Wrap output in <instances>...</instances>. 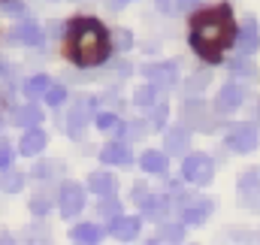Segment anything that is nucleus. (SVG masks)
Instances as JSON below:
<instances>
[{"mask_svg":"<svg viewBox=\"0 0 260 245\" xmlns=\"http://www.w3.org/2000/svg\"><path fill=\"white\" fill-rule=\"evenodd\" d=\"M236 30L239 27L233 21V9L221 3L218 9L197 12L191 18V46L206 64H221L224 49L236 43Z\"/></svg>","mask_w":260,"mask_h":245,"instance_id":"obj_1","label":"nucleus"},{"mask_svg":"<svg viewBox=\"0 0 260 245\" xmlns=\"http://www.w3.org/2000/svg\"><path fill=\"white\" fill-rule=\"evenodd\" d=\"M109 34L94 18H76L70 24V58L79 67H100L109 58Z\"/></svg>","mask_w":260,"mask_h":245,"instance_id":"obj_2","label":"nucleus"},{"mask_svg":"<svg viewBox=\"0 0 260 245\" xmlns=\"http://www.w3.org/2000/svg\"><path fill=\"white\" fill-rule=\"evenodd\" d=\"M212 176H215V164H212V158L209 155H203V151H185V161H182V179L191 185H209L212 182Z\"/></svg>","mask_w":260,"mask_h":245,"instance_id":"obj_3","label":"nucleus"},{"mask_svg":"<svg viewBox=\"0 0 260 245\" xmlns=\"http://www.w3.org/2000/svg\"><path fill=\"white\" fill-rule=\"evenodd\" d=\"M227 148L236 155H248L257 148V127L254 124H233L227 130Z\"/></svg>","mask_w":260,"mask_h":245,"instance_id":"obj_4","label":"nucleus"},{"mask_svg":"<svg viewBox=\"0 0 260 245\" xmlns=\"http://www.w3.org/2000/svg\"><path fill=\"white\" fill-rule=\"evenodd\" d=\"M145 79L154 85V88H170L179 82V64L176 61H167V64H148L145 70Z\"/></svg>","mask_w":260,"mask_h":245,"instance_id":"obj_5","label":"nucleus"},{"mask_svg":"<svg viewBox=\"0 0 260 245\" xmlns=\"http://www.w3.org/2000/svg\"><path fill=\"white\" fill-rule=\"evenodd\" d=\"M58 203H61V215H64V218H73V215H79V212L85 209V191H82L79 185L70 182V185L61 188Z\"/></svg>","mask_w":260,"mask_h":245,"instance_id":"obj_6","label":"nucleus"},{"mask_svg":"<svg viewBox=\"0 0 260 245\" xmlns=\"http://www.w3.org/2000/svg\"><path fill=\"white\" fill-rule=\"evenodd\" d=\"M236 46L242 55H254L260 49V30H257V21L254 18H245L242 27L236 30Z\"/></svg>","mask_w":260,"mask_h":245,"instance_id":"obj_7","label":"nucleus"},{"mask_svg":"<svg viewBox=\"0 0 260 245\" xmlns=\"http://www.w3.org/2000/svg\"><path fill=\"white\" fill-rule=\"evenodd\" d=\"M46 142H49V136L40 130V124H37V127H24V136H21V142H18V151H21L24 158H34V155H40V151L46 148Z\"/></svg>","mask_w":260,"mask_h":245,"instance_id":"obj_8","label":"nucleus"},{"mask_svg":"<svg viewBox=\"0 0 260 245\" xmlns=\"http://www.w3.org/2000/svg\"><path fill=\"white\" fill-rule=\"evenodd\" d=\"M239 194H242V200L260 212V173L257 170H251V173H245L242 179H239Z\"/></svg>","mask_w":260,"mask_h":245,"instance_id":"obj_9","label":"nucleus"},{"mask_svg":"<svg viewBox=\"0 0 260 245\" xmlns=\"http://www.w3.org/2000/svg\"><path fill=\"white\" fill-rule=\"evenodd\" d=\"M100 161L109 164V167H130L133 164V155L124 142H109L103 151H100Z\"/></svg>","mask_w":260,"mask_h":245,"instance_id":"obj_10","label":"nucleus"},{"mask_svg":"<svg viewBox=\"0 0 260 245\" xmlns=\"http://www.w3.org/2000/svg\"><path fill=\"white\" fill-rule=\"evenodd\" d=\"M212 209H215V203L209 197H197L191 203H185V224H203Z\"/></svg>","mask_w":260,"mask_h":245,"instance_id":"obj_11","label":"nucleus"},{"mask_svg":"<svg viewBox=\"0 0 260 245\" xmlns=\"http://www.w3.org/2000/svg\"><path fill=\"white\" fill-rule=\"evenodd\" d=\"M139 203H142V218H148V221H160L170 212V197H151V194H145Z\"/></svg>","mask_w":260,"mask_h":245,"instance_id":"obj_12","label":"nucleus"},{"mask_svg":"<svg viewBox=\"0 0 260 245\" xmlns=\"http://www.w3.org/2000/svg\"><path fill=\"white\" fill-rule=\"evenodd\" d=\"M91 109H94V100H79V103L73 106L70 121H67V127H70L73 136H79V133L85 130V124H88V118H91Z\"/></svg>","mask_w":260,"mask_h":245,"instance_id":"obj_13","label":"nucleus"},{"mask_svg":"<svg viewBox=\"0 0 260 245\" xmlns=\"http://www.w3.org/2000/svg\"><path fill=\"white\" fill-rule=\"evenodd\" d=\"M12 43H21V46H40L43 43V30L37 21H21L15 30H12Z\"/></svg>","mask_w":260,"mask_h":245,"instance_id":"obj_14","label":"nucleus"},{"mask_svg":"<svg viewBox=\"0 0 260 245\" xmlns=\"http://www.w3.org/2000/svg\"><path fill=\"white\" fill-rule=\"evenodd\" d=\"M188 142H191V136H188L185 127H170L167 136H164L167 155H185V151H188Z\"/></svg>","mask_w":260,"mask_h":245,"instance_id":"obj_15","label":"nucleus"},{"mask_svg":"<svg viewBox=\"0 0 260 245\" xmlns=\"http://www.w3.org/2000/svg\"><path fill=\"white\" fill-rule=\"evenodd\" d=\"M206 115H209V106H206L203 100H194V103H188V106H185V121L191 124V127L209 130V127H212V121H209Z\"/></svg>","mask_w":260,"mask_h":245,"instance_id":"obj_16","label":"nucleus"},{"mask_svg":"<svg viewBox=\"0 0 260 245\" xmlns=\"http://www.w3.org/2000/svg\"><path fill=\"white\" fill-rule=\"evenodd\" d=\"M242 88L236 85V82H227L221 91H218V109H239V103H242Z\"/></svg>","mask_w":260,"mask_h":245,"instance_id":"obj_17","label":"nucleus"},{"mask_svg":"<svg viewBox=\"0 0 260 245\" xmlns=\"http://www.w3.org/2000/svg\"><path fill=\"white\" fill-rule=\"evenodd\" d=\"M139 164H142V170L145 173H167V151H154V148H148V151H142V158H139Z\"/></svg>","mask_w":260,"mask_h":245,"instance_id":"obj_18","label":"nucleus"},{"mask_svg":"<svg viewBox=\"0 0 260 245\" xmlns=\"http://www.w3.org/2000/svg\"><path fill=\"white\" fill-rule=\"evenodd\" d=\"M109 230L118 236V239H133L136 233H139V218H112L109 221Z\"/></svg>","mask_w":260,"mask_h":245,"instance_id":"obj_19","label":"nucleus"},{"mask_svg":"<svg viewBox=\"0 0 260 245\" xmlns=\"http://www.w3.org/2000/svg\"><path fill=\"white\" fill-rule=\"evenodd\" d=\"M88 188L97 194V197H106V194H115V179L109 173H91L88 176Z\"/></svg>","mask_w":260,"mask_h":245,"instance_id":"obj_20","label":"nucleus"},{"mask_svg":"<svg viewBox=\"0 0 260 245\" xmlns=\"http://www.w3.org/2000/svg\"><path fill=\"white\" fill-rule=\"evenodd\" d=\"M12 121L18 124V127H37V124L43 121V112L30 103V106H21V109L12 115Z\"/></svg>","mask_w":260,"mask_h":245,"instance_id":"obj_21","label":"nucleus"},{"mask_svg":"<svg viewBox=\"0 0 260 245\" xmlns=\"http://www.w3.org/2000/svg\"><path fill=\"white\" fill-rule=\"evenodd\" d=\"M49 85H52V79L40 73V76H34V79H27V82H24V94H27V97H40V94H46V91H49Z\"/></svg>","mask_w":260,"mask_h":245,"instance_id":"obj_22","label":"nucleus"},{"mask_svg":"<svg viewBox=\"0 0 260 245\" xmlns=\"http://www.w3.org/2000/svg\"><path fill=\"white\" fill-rule=\"evenodd\" d=\"M76 242H97L100 239V227L97 224H79V227H73V233H70Z\"/></svg>","mask_w":260,"mask_h":245,"instance_id":"obj_23","label":"nucleus"},{"mask_svg":"<svg viewBox=\"0 0 260 245\" xmlns=\"http://www.w3.org/2000/svg\"><path fill=\"white\" fill-rule=\"evenodd\" d=\"M182 239H185V227H179V224H167L154 236V242H182Z\"/></svg>","mask_w":260,"mask_h":245,"instance_id":"obj_24","label":"nucleus"},{"mask_svg":"<svg viewBox=\"0 0 260 245\" xmlns=\"http://www.w3.org/2000/svg\"><path fill=\"white\" fill-rule=\"evenodd\" d=\"M100 215H103V218H109V221L121 215V203H118V197H115V194H106V197H103V203H100Z\"/></svg>","mask_w":260,"mask_h":245,"instance_id":"obj_25","label":"nucleus"},{"mask_svg":"<svg viewBox=\"0 0 260 245\" xmlns=\"http://www.w3.org/2000/svg\"><path fill=\"white\" fill-rule=\"evenodd\" d=\"M154 94H157L154 85H142V88L133 91V103H136V106H151V103H154Z\"/></svg>","mask_w":260,"mask_h":245,"instance_id":"obj_26","label":"nucleus"},{"mask_svg":"<svg viewBox=\"0 0 260 245\" xmlns=\"http://www.w3.org/2000/svg\"><path fill=\"white\" fill-rule=\"evenodd\" d=\"M67 100V88L64 85H49V91H46V103L49 106H61Z\"/></svg>","mask_w":260,"mask_h":245,"instance_id":"obj_27","label":"nucleus"},{"mask_svg":"<svg viewBox=\"0 0 260 245\" xmlns=\"http://www.w3.org/2000/svg\"><path fill=\"white\" fill-rule=\"evenodd\" d=\"M230 73H233V76H245V79H251L257 70L251 67V61H242V58H236V61L230 64Z\"/></svg>","mask_w":260,"mask_h":245,"instance_id":"obj_28","label":"nucleus"},{"mask_svg":"<svg viewBox=\"0 0 260 245\" xmlns=\"http://www.w3.org/2000/svg\"><path fill=\"white\" fill-rule=\"evenodd\" d=\"M206 85H209V73H197L188 79V94H200Z\"/></svg>","mask_w":260,"mask_h":245,"instance_id":"obj_29","label":"nucleus"},{"mask_svg":"<svg viewBox=\"0 0 260 245\" xmlns=\"http://www.w3.org/2000/svg\"><path fill=\"white\" fill-rule=\"evenodd\" d=\"M21 182H24L21 173H6V179H3V191L15 194V191H21Z\"/></svg>","mask_w":260,"mask_h":245,"instance_id":"obj_30","label":"nucleus"},{"mask_svg":"<svg viewBox=\"0 0 260 245\" xmlns=\"http://www.w3.org/2000/svg\"><path fill=\"white\" fill-rule=\"evenodd\" d=\"M115 124H118V115H112V112L97 115V127H100V130H115Z\"/></svg>","mask_w":260,"mask_h":245,"instance_id":"obj_31","label":"nucleus"},{"mask_svg":"<svg viewBox=\"0 0 260 245\" xmlns=\"http://www.w3.org/2000/svg\"><path fill=\"white\" fill-rule=\"evenodd\" d=\"M130 46H133V34L121 27V30H118V49H121V52H127Z\"/></svg>","mask_w":260,"mask_h":245,"instance_id":"obj_32","label":"nucleus"},{"mask_svg":"<svg viewBox=\"0 0 260 245\" xmlns=\"http://www.w3.org/2000/svg\"><path fill=\"white\" fill-rule=\"evenodd\" d=\"M9 164H12V148L6 142H0V170H6Z\"/></svg>","mask_w":260,"mask_h":245,"instance_id":"obj_33","label":"nucleus"},{"mask_svg":"<svg viewBox=\"0 0 260 245\" xmlns=\"http://www.w3.org/2000/svg\"><path fill=\"white\" fill-rule=\"evenodd\" d=\"M30 209H34L37 215H46V212H49V197H37V200L30 203Z\"/></svg>","mask_w":260,"mask_h":245,"instance_id":"obj_34","label":"nucleus"},{"mask_svg":"<svg viewBox=\"0 0 260 245\" xmlns=\"http://www.w3.org/2000/svg\"><path fill=\"white\" fill-rule=\"evenodd\" d=\"M197 3H200V0H176V9H179V12H191Z\"/></svg>","mask_w":260,"mask_h":245,"instance_id":"obj_35","label":"nucleus"},{"mask_svg":"<svg viewBox=\"0 0 260 245\" xmlns=\"http://www.w3.org/2000/svg\"><path fill=\"white\" fill-rule=\"evenodd\" d=\"M154 3H157L160 12H173V9H176V0H154Z\"/></svg>","mask_w":260,"mask_h":245,"instance_id":"obj_36","label":"nucleus"},{"mask_svg":"<svg viewBox=\"0 0 260 245\" xmlns=\"http://www.w3.org/2000/svg\"><path fill=\"white\" fill-rule=\"evenodd\" d=\"M164 112H167V106H157V112H154V127H164Z\"/></svg>","mask_w":260,"mask_h":245,"instance_id":"obj_37","label":"nucleus"},{"mask_svg":"<svg viewBox=\"0 0 260 245\" xmlns=\"http://www.w3.org/2000/svg\"><path fill=\"white\" fill-rule=\"evenodd\" d=\"M0 3H3L6 9H12V12H21V3H18V0H0Z\"/></svg>","mask_w":260,"mask_h":245,"instance_id":"obj_38","label":"nucleus"},{"mask_svg":"<svg viewBox=\"0 0 260 245\" xmlns=\"http://www.w3.org/2000/svg\"><path fill=\"white\" fill-rule=\"evenodd\" d=\"M124 3H130V0H109V6L115 9V6H124Z\"/></svg>","mask_w":260,"mask_h":245,"instance_id":"obj_39","label":"nucleus"}]
</instances>
